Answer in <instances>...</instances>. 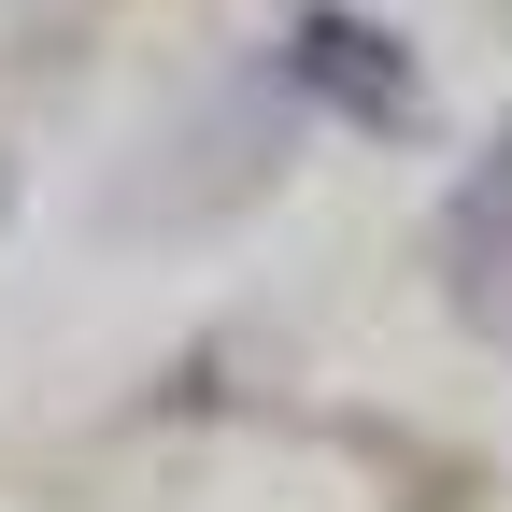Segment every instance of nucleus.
<instances>
[{
    "label": "nucleus",
    "mask_w": 512,
    "mask_h": 512,
    "mask_svg": "<svg viewBox=\"0 0 512 512\" xmlns=\"http://www.w3.org/2000/svg\"><path fill=\"white\" fill-rule=\"evenodd\" d=\"M285 86H299L313 114L370 128V143H399V128L427 114V72H413V43L384 29V15H356V0H313V15L285 29Z\"/></svg>",
    "instance_id": "1"
},
{
    "label": "nucleus",
    "mask_w": 512,
    "mask_h": 512,
    "mask_svg": "<svg viewBox=\"0 0 512 512\" xmlns=\"http://www.w3.org/2000/svg\"><path fill=\"white\" fill-rule=\"evenodd\" d=\"M441 299H456V328L512 342V128L456 171V200H441Z\"/></svg>",
    "instance_id": "2"
},
{
    "label": "nucleus",
    "mask_w": 512,
    "mask_h": 512,
    "mask_svg": "<svg viewBox=\"0 0 512 512\" xmlns=\"http://www.w3.org/2000/svg\"><path fill=\"white\" fill-rule=\"evenodd\" d=\"M0 214H15V171H0Z\"/></svg>",
    "instance_id": "3"
}]
</instances>
